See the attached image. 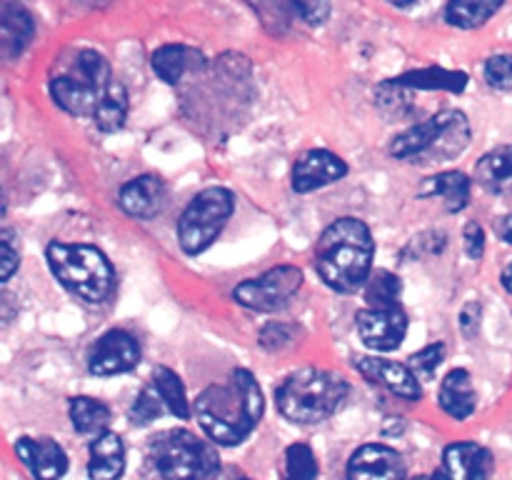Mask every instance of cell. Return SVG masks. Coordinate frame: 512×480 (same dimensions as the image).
Segmentation results:
<instances>
[{
  "mask_svg": "<svg viewBox=\"0 0 512 480\" xmlns=\"http://www.w3.org/2000/svg\"><path fill=\"white\" fill-rule=\"evenodd\" d=\"M303 270L295 265H280L268 270L260 278H250L233 290V298L240 305L258 313H273L290 303L295 293L303 288Z\"/></svg>",
  "mask_w": 512,
  "mask_h": 480,
  "instance_id": "9c48e42d",
  "label": "cell"
},
{
  "mask_svg": "<svg viewBox=\"0 0 512 480\" xmlns=\"http://www.w3.org/2000/svg\"><path fill=\"white\" fill-rule=\"evenodd\" d=\"M475 180L488 193L512 195V145H503L483 155L475 165Z\"/></svg>",
  "mask_w": 512,
  "mask_h": 480,
  "instance_id": "ffe728a7",
  "label": "cell"
},
{
  "mask_svg": "<svg viewBox=\"0 0 512 480\" xmlns=\"http://www.w3.org/2000/svg\"><path fill=\"white\" fill-rule=\"evenodd\" d=\"M503 285H505V290L512 295V263L503 270Z\"/></svg>",
  "mask_w": 512,
  "mask_h": 480,
  "instance_id": "f35d334b",
  "label": "cell"
},
{
  "mask_svg": "<svg viewBox=\"0 0 512 480\" xmlns=\"http://www.w3.org/2000/svg\"><path fill=\"white\" fill-rule=\"evenodd\" d=\"M265 400L250 370H233L228 380L205 388L195 398L193 413L213 443L233 448L240 445L263 418Z\"/></svg>",
  "mask_w": 512,
  "mask_h": 480,
  "instance_id": "6da1fadb",
  "label": "cell"
},
{
  "mask_svg": "<svg viewBox=\"0 0 512 480\" xmlns=\"http://www.w3.org/2000/svg\"><path fill=\"white\" fill-rule=\"evenodd\" d=\"M443 470L448 480H488L493 473V455L478 443H453L445 448Z\"/></svg>",
  "mask_w": 512,
  "mask_h": 480,
  "instance_id": "e0dca14e",
  "label": "cell"
},
{
  "mask_svg": "<svg viewBox=\"0 0 512 480\" xmlns=\"http://www.w3.org/2000/svg\"><path fill=\"white\" fill-rule=\"evenodd\" d=\"M153 385L158 388L160 398H163V403H165V408H168L170 413L175 415V418H180V420L190 418L188 393H185L183 380H180V375L175 373V370L165 368V365L155 368L153 370Z\"/></svg>",
  "mask_w": 512,
  "mask_h": 480,
  "instance_id": "484cf974",
  "label": "cell"
},
{
  "mask_svg": "<svg viewBox=\"0 0 512 480\" xmlns=\"http://www.w3.org/2000/svg\"><path fill=\"white\" fill-rule=\"evenodd\" d=\"M95 128L103 130V133H115L125 125L128 118V90L123 83L113 80L105 90V95L100 98L98 108H95Z\"/></svg>",
  "mask_w": 512,
  "mask_h": 480,
  "instance_id": "cb8c5ba5",
  "label": "cell"
},
{
  "mask_svg": "<svg viewBox=\"0 0 512 480\" xmlns=\"http://www.w3.org/2000/svg\"><path fill=\"white\" fill-rule=\"evenodd\" d=\"M348 380L333 370L303 368L280 383L278 410L298 425H318L333 418L348 400Z\"/></svg>",
  "mask_w": 512,
  "mask_h": 480,
  "instance_id": "3957f363",
  "label": "cell"
},
{
  "mask_svg": "<svg viewBox=\"0 0 512 480\" xmlns=\"http://www.w3.org/2000/svg\"><path fill=\"white\" fill-rule=\"evenodd\" d=\"M318 478V460L305 443H295L285 450L283 480H315Z\"/></svg>",
  "mask_w": 512,
  "mask_h": 480,
  "instance_id": "f546056e",
  "label": "cell"
},
{
  "mask_svg": "<svg viewBox=\"0 0 512 480\" xmlns=\"http://www.w3.org/2000/svg\"><path fill=\"white\" fill-rule=\"evenodd\" d=\"M420 193L443 198L448 213H460V210H465V205L470 200V178L465 173H460V170H445V173L425 180Z\"/></svg>",
  "mask_w": 512,
  "mask_h": 480,
  "instance_id": "7402d4cb",
  "label": "cell"
},
{
  "mask_svg": "<svg viewBox=\"0 0 512 480\" xmlns=\"http://www.w3.org/2000/svg\"><path fill=\"white\" fill-rule=\"evenodd\" d=\"M238 480H250V478H238Z\"/></svg>",
  "mask_w": 512,
  "mask_h": 480,
  "instance_id": "b9f144b4",
  "label": "cell"
},
{
  "mask_svg": "<svg viewBox=\"0 0 512 480\" xmlns=\"http://www.w3.org/2000/svg\"><path fill=\"white\" fill-rule=\"evenodd\" d=\"M0 245H3V255H0V278H3L5 283V280H10V275L15 273V268H18L20 255L13 245V233H10V230H3V233H0Z\"/></svg>",
  "mask_w": 512,
  "mask_h": 480,
  "instance_id": "d590c367",
  "label": "cell"
},
{
  "mask_svg": "<svg viewBox=\"0 0 512 480\" xmlns=\"http://www.w3.org/2000/svg\"><path fill=\"white\" fill-rule=\"evenodd\" d=\"M33 38V20L20 5L5 0L3 3V45L8 55H18Z\"/></svg>",
  "mask_w": 512,
  "mask_h": 480,
  "instance_id": "83f0119b",
  "label": "cell"
},
{
  "mask_svg": "<svg viewBox=\"0 0 512 480\" xmlns=\"http://www.w3.org/2000/svg\"><path fill=\"white\" fill-rule=\"evenodd\" d=\"M373 233L360 218H338L320 235L315 265L328 288L355 293L373 273Z\"/></svg>",
  "mask_w": 512,
  "mask_h": 480,
  "instance_id": "7a4b0ae2",
  "label": "cell"
},
{
  "mask_svg": "<svg viewBox=\"0 0 512 480\" xmlns=\"http://www.w3.org/2000/svg\"><path fill=\"white\" fill-rule=\"evenodd\" d=\"M413 480H448V475H445V470H443V473H430V475H418V478H413Z\"/></svg>",
  "mask_w": 512,
  "mask_h": 480,
  "instance_id": "ab89813d",
  "label": "cell"
},
{
  "mask_svg": "<svg viewBox=\"0 0 512 480\" xmlns=\"http://www.w3.org/2000/svg\"><path fill=\"white\" fill-rule=\"evenodd\" d=\"M348 480H405V463L388 445H363L350 458Z\"/></svg>",
  "mask_w": 512,
  "mask_h": 480,
  "instance_id": "4fadbf2b",
  "label": "cell"
},
{
  "mask_svg": "<svg viewBox=\"0 0 512 480\" xmlns=\"http://www.w3.org/2000/svg\"><path fill=\"white\" fill-rule=\"evenodd\" d=\"M358 370L373 383L385 385L390 393H395L403 400H420L423 398V385L415 370L410 365L393 363L383 358H363L358 363Z\"/></svg>",
  "mask_w": 512,
  "mask_h": 480,
  "instance_id": "9a60e30c",
  "label": "cell"
},
{
  "mask_svg": "<svg viewBox=\"0 0 512 480\" xmlns=\"http://www.w3.org/2000/svg\"><path fill=\"white\" fill-rule=\"evenodd\" d=\"M70 420L73 428L83 435H100L108 430L110 425V410L108 405L100 400L80 395V398L70 400Z\"/></svg>",
  "mask_w": 512,
  "mask_h": 480,
  "instance_id": "d4e9b609",
  "label": "cell"
},
{
  "mask_svg": "<svg viewBox=\"0 0 512 480\" xmlns=\"http://www.w3.org/2000/svg\"><path fill=\"white\" fill-rule=\"evenodd\" d=\"M125 470V445L123 438L115 433L95 435L90 443V480H118Z\"/></svg>",
  "mask_w": 512,
  "mask_h": 480,
  "instance_id": "ac0fdd59",
  "label": "cell"
},
{
  "mask_svg": "<svg viewBox=\"0 0 512 480\" xmlns=\"http://www.w3.org/2000/svg\"><path fill=\"white\" fill-rule=\"evenodd\" d=\"M465 253L470 255L473 260L483 258V250H485V233L478 223H468L465 225Z\"/></svg>",
  "mask_w": 512,
  "mask_h": 480,
  "instance_id": "8d00e7d4",
  "label": "cell"
},
{
  "mask_svg": "<svg viewBox=\"0 0 512 480\" xmlns=\"http://www.w3.org/2000/svg\"><path fill=\"white\" fill-rule=\"evenodd\" d=\"M485 78L495 90H512V55H493L485 63Z\"/></svg>",
  "mask_w": 512,
  "mask_h": 480,
  "instance_id": "d6a6232c",
  "label": "cell"
},
{
  "mask_svg": "<svg viewBox=\"0 0 512 480\" xmlns=\"http://www.w3.org/2000/svg\"><path fill=\"white\" fill-rule=\"evenodd\" d=\"M203 65V55L188 45H163L153 53V70L160 80L175 85L185 78L193 68Z\"/></svg>",
  "mask_w": 512,
  "mask_h": 480,
  "instance_id": "44dd1931",
  "label": "cell"
},
{
  "mask_svg": "<svg viewBox=\"0 0 512 480\" xmlns=\"http://www.w3.org/2000/svg\"><path fill=\"white\" fill-rule=\"evenodd\" d=\"M495 233L500 235V238L505 240V243L512 245V213L510 215H503V218L495 223Z\"/></svg>",
  "mask_w": 512,
  "mask_h": 480,
  "instance_id": "74e56055",
  "label": "cell"
},
{
  "mask_svg": "<svg viewBox=\"0 0 512 480\" xmlns=\"http://www.w3.org/2000/svg\"><path fill=\"white\" fill-rule=\"evenodd\" d=\"M235 210L233 193L220 185L205 188L190 200L178 220V243L188 255H200L218 240Z\"/></svg>",
  "mask_w": 512,
  "mask_h": 480,
  "instance_id": "ba28073f",
  "label": "cell"
},
{
  "mask_svg": "<svg viewBox=\"0 0 512 480\" xmlns=\"http://www.w3.org/2000/svg\"><path fill=\"white\" fill-rule=\"evenodd\" d=\"M288 3L310 25H323L330 15V0H288Z\"/></svg>",
  "mask_w": 512,
  "mask_h": 480,
  "instance_id": "e575fe53",
  "label": "cell"
},
{
  "mask_svg": "<svg viewBox=\"0 0 512 480\" xmlns=\"http://www.w3.org/2000/svg\"><path fill=\"white\" fill-rule=\"evenodd\" d=\"M45 258L55 278L85 303H105L113 293V265L95 245L53 240L45 250Z\"/></svg>",
  "mask_w": 512,
  "mask_h": 480,
  "instance_id": "277c9868",
  "label": "cell"
},
{
  "mask_svg": "<svg viewBox=\"0 0 512 480\" xmlns=\"http://www.w3.org/2000/svg\"><path fill=\"white\" fill-rule=\"evenodd\" d=\"M163 408H165V403H163V398H160L158 388H155V385H150V388L140 390V395L135 398L133 408H130V418H133L135 425H150L153 420L160 418Z\"/></svg>",
  "mask_w": 512,
  "mask_h": 480,
  "instance_id": "4dcf8cb0",
  "label": "cell"
},
{
  "mask_svg": "<svg viewBox=\"0 0 512 480\" xmlns=\"http://www.w3.org/2000/svg\"><path fill=\"white\" fill-rule=\"evenodd\" d=\"M440 408L455 420H468L475 413V385L468 370L455 368L440 383Z\"/></svg>",
  "mask_w": 512,
  "mask_h": 480,
  "instance_id": "d6986e66",
  "label": "cell"
},
{
  "mask_svg": "<svg viewBox=\"0 0 512 480\" xmlns=\"http://www.w3.org/2000/svg\"><path fill=\"white\" fill-rule=\"evenodd\" d=\"M400 295H403V283L390 270H375L370 273L368 283H365V300L368 308H395L400 305Z\"/></svg>",
  "mask_w": 512,
  "mask_h": 480,
  "instance_id": "f1b7e54d",
  "label": "cell"
},
{
  "mask_svg": "<svg viewBox=\"0 0 512 480\" xmlns=\"http://www.w3.org/2000/svg\"><path fill=\"white\" fill-rule=\"evenodd\" d=\"M505 5V0H450L445 18L450 25L463 30L480 28Z\"/></svg>",
  "mask_w": 512,
  "mask_h": 480,
  "instance_id": "603a6c76",
  "label": "cell"
},
{
  "mask_svg": "<svg viewBox=\"0 0 512 480\" xmlns=\"http://www.w3.org/2000/svg\"><path fill=\"white\" fill-rule=\"evenodd\" d=\"M398 85H410V88H425V90H453L460 93L468 85V75L458 73V70H445V68H428V70H415V73H405L395 78Z\"/></svg>",
  "mask_w": 512,
  "mask_h": 480,
  "instance_id": "4316f807",
  "label": "cell"
},
{
  "mask_svg": "<svg viewBox=\"0 0 512 480\" xmlns=\"http://www.w3.org/2000/svg\"><path fill=\"white\" fill-rule=\"evenodd\" d=\"M348 175V165L330 150H308L300 155L293 168V190L295 193H313L325 185L343 180Z\"/></svg>",
  "mask_w": 512,
  "mask_h": 480,
  "instance_id": "7c38bea8",
  "label": "cell"
},
{
  "mask_svg": "<svg viewBox=\"0 0 512 480\" xmlns=\"http://www.w3.org/2000/svg\"><path fill=\"white\" fill-rule=\"evenodd\" d=\"M443 358H445V345L433 343L410 358V368L415 370V375H418L420 380H428V378H433L435 370L440 368Z\"/></svg>",
  "mask_w": 512,
  "mask_h": 480,
  "instance_id": "1f68e13d",
  "label": "cell"
},
{
  "mask_svg": "<svg viewBox=\"0 0 512 480\" xmlns=\"http://www.w3.org/2000/svg\"><path fill=\"white\" fill-rule=\"evenodd\" d=\"M358 333L368 348L378 353L400 348L408 335V315L400 305L395 308H365L358 313Z\"/></svg>",
  "mask_w": 512,
  "mask_h": 480,
  "instance_id": "30bf717a",
  "label": "cell"
},
{
  "mask_svg": "<svg viewBox=\"0 0 512 480\" xmlns=\"http://www.w3.org/2000/svg\"><path fill=\"white\" fill-rule=\"evenodd\" d=\"M388 3L398 5V8H405V5H413V3H418V0H388Z\"/></svg>",
  "mask_w": 512,
  "mask_h": 480,
  "instance_id": "60d3db41",
  "label": "cell"
},
{
  "mask_svg": "<svg viewBox=\"0 0 512 480\" xmlns=\"http://www.w3.org/2000/svg\"><path fill=\"white\" fill-rule=\"evenodd\" d=\"M165 198H168V190L163 180L155 175H138L120 188L118 203L133 218L148 220L163 210Z\"/></svg>",
  "mask_w": 512,
  "mask_h": 480,
  "instance_id": "2e32d148",
  "label": "cell"
},
{
  "mask_svg": "<svg viewBox=\"0 0 512 480\" xmlns=\"http://www.w3.org/2000/svg\"><path fill=\"white\" fill-rule=\"evenodd\" d=\"M110 78V65L95 50H78L63 73L50 80V95L70 115H95L100 98L105 95Z\"/></svg>",
  "mask_w": 512,
  "mask_h": 480,
  "instance_id": "8992f818",
  "label": "cell"
},
{
  "mask_svg": "<svg viewBox=\"0 0 512 480\" xmlns=\"http://www.w3.org/2000/svg\"><path fill=\"white\" fill-rule=\"evenodd\" d=\"M15 453L35 480H60L68 470V455L53 438H20Z\"/></svg>",
  "mask_w": 512,
  "mask_h": 480,
  "instance_id": "5bb4252c",
  "label": "cell"
},
{
  "mask_svg": "<svg viewBox=\"0 0 512 480\" xmlns=\"http://www.w3.org/2000/svg\"><path fill=\"white\" fill-rule=\"evenodd\" d=\"M150 458L165 480H213L220 468L213 445L183 428L158 435Z\"/></svg>",
  "mask_w": 512,
  "mask_h": 480,
  "instance_id": "52a82bcc",
  "label": "cell"
},
{
  "mask_svg": "<svg viewBox=\"0 0 512 480\" xmlns=\"http://www.w3.org/2000/svg\"><path fill=\"white\" fill-rule=\"evenodd\" d=\"M140 345L125 330H110L93 345L88 368L93 375H120L138 365Z\"/></svg>",
  "mask_w": 512,
  "mask_h": 480,
  "instance_id": "8fae6325",
  "label": "cell"
},
{
  "mask_svg": "<svg viewBox=\"0 0 512 480\" xmlns=\"http://www.w3.org/2000/svg\"><path fill=\"white\" fill-rule=\"evenodd\" d=\"M470 123L460 110H443L425 123L413 125L390 145V153L410 163H440L453 160L470 145Z\"/></svg>",
  "mask_w": 512,
  "mask_h": 480,
  "instance_id": "5b68a950",
  "label": "cell"
},
{
  "mask_svg": "<svg viewBox=\"0 0 512 480\" xmlns=\"http://www.w3.org/2000/svg\"><path fill=\"white\" fill-rule=\"evenodd\" d=\"M295 335H298V328L295 325H288V323H270L268 328L260 333V343L265 345V348H288V345L295 343Z\"/></svg>",
  "mask_w": 512,
  "mask_h": 480,
  "instance_id": "836d02e7",
  "label": "cell"
}]
</instances>
